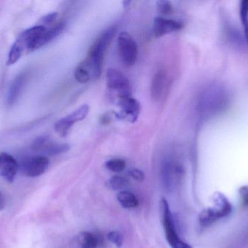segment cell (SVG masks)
I'll use <instances>...</instances> for the list:
<instances>
[{"instance_id":"obj_8","label":"cell","mask_w":248,"mask_h":248,"mask_svg":"<svg viewBox=\"0 0 248 248\" xmlns=\"http://www.w3.org/2000/svg\"><path fill=\"white\" fill-rule=\"evenodd\" d=\"M31 148L34 151L45 153L48 155H57L67 152L70 147L68 144H54L47 137L41 136L33 141Z\"/></svg>"},{"instance_id":"obj_27","label":"cell","mask_w":248,"mask_h":248,"mask_svg":"<svg viewBox=\"0 0 248 248\" xmlns=\"http://www.w3.org/2000/svg\"><path fill=\"white\" fill-rule=\"evenodd\" d=\"M240 195L241 196L242 201H243V205L245 206L248 205V186H243L240 188Z\"/></svg>"},{"instance_id":"obj_2","label":"cell","mask_w":248,"mask_h":248,"mask_svg":"<svg viewBox=\"0 0 248 248\" xmlns=\"http://www.w3.org/2000/svg\"><path fill=\"white\" fill-rule=\"evenodd\" d=\"M46 29V26L43 25H37L23 31L17 36L9 51L7 61V66L16 64L21 58L24 52H29L31 45L37 39L39 35L45 32Z\"/></svg>"},{"instance_id":"obj_6","label":"cell","mask_w":248,"mask_h":248,"mask_svg":"<svg viewBox=\"0 0 248 248\" xmlns=\"http://www.w3.org/2000/svg\"><path fill=\"white\" fill-rule=\"evenodd\" d=\"M90 112V106L83 104L74 112L64 117L61 118L55 125V131L61 137H65L74 124L85 119Z\"/></svg>"},{"instance_id":"obj_10","label":"cell","mask_w":248,"mask_h":248,"mask_svg":"<svg viewBox=\"0 0 248 248\" xmlns=\"http://www.w3.org/2000/svg\"><path fill=\"white\" fill-rule=\"evenodd\" d=\"M121 112L118 116L129 122H135L140 113V104L137 100L131 96L119 100Z\"/></svg>"},{"instance_id":"obj_20","label":"cell","mask_w":248,"mask_h":248,"mask_svg":"<svg viewBox=\"0 0 248 248\" xmlns=\"http://www.w3.org/2000/svg\"><path fill=\"white\" fill-rule=\"evenodd\" d=\"M128 182L122 176H113L109 180L108 186L113 190H122L128 186Z\"/></svg>"},{"instance_id":"obj_16","label":"cell","mask_w":248,"mask_h":248,"mask_svg":"<svg viewBox=\"0 0 248 248\" xmlns=\"http://www.w3.org/2000/svg\"><path fill=\"white\" fill-rule=\"evenodd\" d=\"M214 202L216 204V208L220 218L222 217L227 216L229 214H231L232 212V205L230 203L227 198L221 195V194L218 193L215 196V199Z\"/></svg>"},{"instance_id":"obj_28","label":"cell","mask_w":248,"mask_h":248,"mask_svg":"<svg viewBox=\"0 0 248 248\" xmlns=\"http://www.w3.org/2000/svg\"><path fill=\"white\" fill-rule=\"evenodd\" d=\"M2 204H3L2 194H1V191H0V207L2 206Z\"/></svg>"},{"instance_id":"obj_11","label":"cell","mask_w":248,"mask_h":248,"mask_svg":"<svg viewBox=\"0 0 248 248\" xmlns=\"http://www.w3.org/2000/svg\"><path fill=\"white\" fill-rule=\"evenodd\" d=\"M183 28V23L172 19L157 17L153 23V33L156 37H160L164 35L173 32H179Z\"/></svg>"},{"instance_id":"obj_9","label":"cell","mask_w":248,"mask_h":248,"mask_svg":"<svg viewBox=\"0 0 248 248\" xmlns=\"http://www.w3.org/2000/svg\"><path fill=\"white\" fill-rule=\"evenodd\" d=\"M65 29V23L62 22L53 25L52 27L46 28L45 32L38 36L29 48V52H33L47 45L51 41L59 36Z\"/></svg>"},{"instance_id":"obj_1","label":"cell","mask_w":248,"mask_h":248,"mask_svg":"<svg viewBox=\"0 0 248 248\" xmlns=\"http://www.w3.org/2000/svg\"><path fill=\"white\" fill-rule=\"evenodd\" d=\"M116 32L115 27L110 28L103 32L90 48L87 58L80 64L90 72L93 80H98L101 76L105 54Z\"/></svg>"},{"instance_id":"obj_18","label":"cell","mask_w":248,"mask_h":248,"mask_svg":"<svg viewBox=\"0 0 248 248\" xmlns=\"http://www.w3.org/2000/svg\"><path fill=\"white\" fill-rule=\"evenodd\" d=\"M78 240L81 248H97L99 245L97 236L88 231L81 232L78 237Z\"/></svg>"},{"instance_id":"obj_14","label":"cell","mask_w":248,"mask_h":248,"mask_svg":"<svg viewBox=\"0 0 248 248\" xmlns=\"http://www.w3.org/2000/svg\"><path fill=\"white\" fill-rule=\"evenodd\" d=\"M24 80V76H18V77L15 79L14 81L13 82L11 85H10L7 98V103L10 106L13 105L17 100L20 91H21L22 87H23Z\"/></svg>"},{"instance_id":"obj_25","label":"cell","mask_w":248,"mask_h":248,"mask_svg":"<svg viewBox=\"0 0 248 248\" xmlns=\"http://www.w3.org/2000/svg\"><path fill=\"white\" fill-rule=\"evenodd\" d=\"M58 16V13H50L45 16L42 18V23H44L43 26H45V25H50L53 23L56 20Z\"/></svg>"},{"instance_id":"obj_17","label":"cell","mask_w":248,"mask_h":248,"mask_svg":"<svg viewBox=\"0 0 248 248\" xmlns=\"http://www.w3.org/2000/svg\"><path fill=\"white\" fill-rule=\"evenodd\" d=\"M219 215L215 208H208L202 211L199 216V222L202 227H206L214 224L219 218Z\"/></svg>"},{"instance_id":"obj_4","label":"cell","mask_w":248,"mask_h":248,"mask_svg":"<svg viewBox=\"0 0 248 248\" xmlns=\"http://www.w3.org/2000/svg\"><path fill=\"white\" fill-rule=\"evenodd\" d=\"M106 80L109 90L117 96L119 100L131 97V85L123 73L116 68H109L106 72Z\"/></svg>"},{"instance_id":"obj_23","label":"cell","mask_w":248,"mask_h":248,"mask_svg":"<svg viewBox=\"0 0 248 248\" xmlns=\"http://www.w3.org/2000/svg\"><path fill=\"white\" fill-rule=\"evenodd\" d=\"M157 9L159 13L163 15H170L173 11V6L169 1H157Z\"/></svg>"},{"instance_id":"obj_21","label":"cell","mask_w":248,"mask_h":248,"mask_svg":"<svg viewBox=\"0 0 248 248\" xmlns=\"http://www.w3.org/2000/svg\"><path fill=\"white\" fill-rule=\"evenodd\" d=\"M106 168L115 173L123 171L125 167V163L122 159H112L106 163Z\"/></svg>"},{"instance_id":"obj_22","label":"cell","mask_w":248,"mask_h":248,"mask_svg":"<svg viewBox=\"0 0 248 248\" xmlns=\"http://www.w3.org/2000/svg\"><path fill=\"white\" fill-rule=\"evenodd\" d=\"M74 76H75L77 81L81 83V84H86V83L90 82V80L92 79L90 72L84 67H83L81 64H79L77 66Z\"/></svg>"},{"instance_id":"obj_15","label":"cell","mask_w":248,"mask_h":248,"mask_svg":"<svg viewBox=\"0 0 248 248\" xmlns=\"http://www.w3.org/2000/svg\"><path fill=\"white\" fill-rule=\"evenodd\" d=\"M117 199L121 205L126 209L137 208L139 205V199L137 197L128 191L119 192L117 195Z\"/></svg>"},{"instance_id":"obj_3","label":"cell","mask_w":248,"mask_h":248,"mask_svg":"<svg viewBox=\"0 0 248 248\" xmlns=\"http://www.w3.org/2000/svg\"><path fill=\"white\" fill-rule=\"evenodd\" d=\"M160 211L162 224L169 246L171 248H192V246L182 241L178 235L169 203L165 199L160 201Z\"/></svg>"},{"instance_id":"obj_19","label":"cell","mask_w":248,"mask_h":248,"mask_svg":"<svg viewBox=\"0 0 248 248\" xmlns=\"http://www.w3.org/2000/svg\"><path fill=\"white\" fill-rule=\"evenodd\" d=\"M240 19L244 30L245 36L248 42V1H242L240 4Z\"/></svg>"},{"instance_id":"obj_12","label":"cell","mask_w":248,"mask_h":248,"mask_svg":"<svg viewBox=\"0 0 248 248\" xmlns=\"http://www.w3.org/2000/svg\"><path fill=\"white\" fill-rule=\"evenodd\" d=\"M19 165L16 159L5 152L0 153V176L9 183L14 182Z\"/></svg>"},{"instance_id":"obj_7","label":"cell","mask_w":248,"mask_h":248,"mask_svg":"<svg viewBox=\"0 0 248 248\" xmlns=\"http://www.w3.org/2000/svg\"><path fill=\"white\" fill-rule=\"evenodd\" d=\"M49 161L47 157L43 155L29 157L23 160L20 165V170L25 176L35 178L42 176L49 167Z\"/></svg>"},{"instance_id":"obj_5","label":"cell","mask_w":248,"mask_h":248,"mask_svg":"<svg viewBox=\"0 0 248 248\" xmlns=\"http://www.w3.org/2000/svg\"><path fill=\"white\" fill-rule=\"evenodd\" d=\"M118 50L124 65H134L138 55L137 43L132 36L126 32H122L118 36Z\"/></svg>"},{"instance_id":"obj_26","label":"cell","mask_w":248,"mask_h":248,"mask_svg":"<svg viewBox=\"0 0 248 248\" xmlns=\"http://www.w3.org/2000/svg\"><path fill=\"white\" fill-rule=\"evenodd\" d=\"M129 175L131 177L137 180V182H141L144 179V173L139 169H133L129 172Z\"/></svg>"},{"instance_id":"obj_13","label":"cell","mask_w":248,"mask_h":248,"mask_svg":"<svg viewBox=\"0 0 248 248\" xmlns=\"http://www.w3.org/2000/svg\"><path fill=\"white\" fill-rule=\"evenodd\" d=\"M166 74L163 70H160L155 74L151 84V96L153 100H158L163 94L166 86Z\"/></svg>"},{"instance_id":"obj_24","label":"cell","mask_w":248,"mask_h":248,"mask_svg":"<svg viewBox=\"0 0 248 248\" xmlns=\"http://www.w3.org/2000/svg\"><path fill=\"white\" fill-rule=\"evenodd\" d=\"M109 241L116 245V247L120 248L123 246L124 240L122 234L118 231H110L108 234Z\"/></svg>"}]
</instances>
